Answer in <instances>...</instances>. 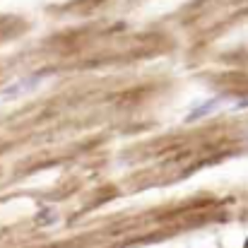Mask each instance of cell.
<instances>
[{"label":"cell","instance_id":"6da1fadb","mask_svg":"<svg viewBox=\"0 0 248 248\" xmlns=\"http://www.w3.org/2000/svg\"><path fill=\"white\" fill-rule=\"evenodd\" d=\"M48 78V73H34V75H27L22 80H15L12 84H5L0 89V99H17V96H24L29 92H34L39 84Z\"/></svg>","mask_w":248,"mask_h":248},{"label":"cell","instance_id":"7a4b0ae2","mask_svg":"<svg viewBox=\"0 0 248 248\" xmlns=\"http://www.w3.org/2000/svg\"><path fill=\"white\" fill-rule=\"evenodd\" d=\"M222 104H224V96H212V99H205V101L193 104L190 111H188V116H186V123H195L200 118H207V116L217 113Z\"/></svg>","mask_w":248,"mask_h":248},{"label":"cell","instance_id":"3957f363","mask_svg":"<svg viewBox=\"0 0 248 248\" xmlns=\"http://www.w3.org/2000/svg\"><path fill=\"white\" fill-rule=\"evenodd\" d=\"M248 106V99H244V101H236V108H246Z\"/></svg>","mask_w":248,"mask_h":248}]
</instances>
